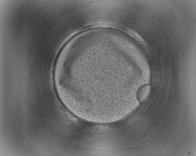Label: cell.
<instances>
[{
    "mask_svg": "<svg viewBox=\"0 0 196 156\" xmlns=\"http://www.w3.org/2000/svg\"><path fill=\"white\" fill-rule=\"evenodd\" d=\"M150 86L145 84L141 86L137 93V97L138 101L140 103H143L146 100L149 93Z\"/></svg>",
    "mask_w": 196,
    "mask_h": 156,
    "instance_id": "cell-1",
    "label": "cell"
}]
</instances>
